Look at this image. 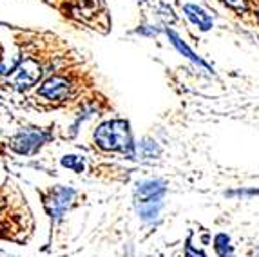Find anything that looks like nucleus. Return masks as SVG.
I'll return each instance as SVG.
<instances>
[{"instance_id":"1","label":"nucleus","mask_w":259,"mask_h":257,"mask_svg":"<svg viewBox=\"0 0 259 257\" xmlns=\"http://www.w3.org/2000/svg\"><path fill=\"white\" fill-rule=\"evenodd\" d=\"M95 140L100 149L121 150V152L133 154V140H131L129 123L123 120H114L100 125L95 133Z\"/></svg>"},{"instance_id":"2","label":"nucleus","mask_w":259,"mask_h":257,"mask_svg":"<svg viewBox=\"0 0 259 257\" xmlns=\"http://www.w3.org/2000/svg\"><path fill=\"white\" fill-rule=\"evenodd\" d=\"M46 140H48L46 133L36 131V128H27V131H22L20 134H17L11 140V149L18 154H33L42 147Z\"/></svg>"},{"instance_id":"3","label":"nucleus","mask_w":259,"mask_h":257,"mask_svg":"<svg viewBox=\"0 0 259 257\" xmlns=\"http://www.w3.org/2000/svg\"><path fill=\"white\" fill-rule=\"evenodd\" d=\"M74 197V190L69 187H55V189L49 192L48 199H46V208H48L49 216H51L55 221L64 216V212L69 208L71 201Z\"/></svg>"},{"instance_id":"4","label":"nucleus","mask_w":259,"mask_h":257,"mask_svg":"<svg viewBox=\"0 0 259 257\" xmlns=\"http://www.w3.org/2000/svg\"><path fill=\"white\" fill-rule=\"evenodd\" d=\"M40 76H42V69H40L38 62H35L33 58H26L20 62L18 67H15L13 81L18 89H27V87L35 85Z\"/></svg>"},{"instance_id":"5","label":"nucleus","mask_w":259,"mask_h":257,"mask_svg":"<svg viewBox=\"0 0 259 257\" xmlns=\"http://www.w3.org/2000/svg\"><path fill=\"white\" fill-rule=\"evenodd\" d=\"M165 196V183L161 180H147L136 185V201L138 205L161 203Z\"/></svg>"},{"instance_id":"6","label":"nucleus","mask_w":259,"mask_h":257,"mask_svg":"<svg viewBox=\"0 0 259 257\" xmlns=\"http://www.w3.org/2000/svg\"><path fill=\"white\" fill-rule=\"evenodd\" d=\"M38 95L46 96V98H49V100H56V102H58V100H65L67 95H69V81L65 80V78L53 76L40 87Z\"/></svg>"},{"instance_id":"7","label":"nucleus","mask_w":259,"mask_h":257,"mask_svg":"<svg viewBox=\"0 0 259 257\" xmlns=\"http://www.w3.org/2000/svg\"><path fill=\"white\" fill-rule=\"evenodd\" d=\"M183 13H185L190 20L194 22L196 26H198L201 31H208V29H212V26H214V22H212L210 15L205 13V9H201L199 6H196V4L183 6Z\"/></svg>"},{"instance_id":"8","label":"nucleus","mask_w":259,"mask_h":257,"mask_svg":"<svg viewBox=\"0 0 259 257\" xmlns=\"http://www.w3.org/2000/svg\"><path fill=\"white\" fill-rule=\"evenodd\" d=\"M167 34H168V38L172 40V46L178 49V51L182 53V55H185L187 58H190V60H192V62H196V64H198V65H201V67L208 69V65L205 64V62L201 60V58H199V56H196V53L192 51V49H190L189 46H187V44L183 42V40L180 38V36H178L176 33H174V31H167ZM208 71H210V69H208Z\"/></svg>"},{"instance_id":"9","label":"nucleus","mask_w":259,"mask_h":257,"mask_svg":"<svg viewBox=\"0 0 259 257\" xmlns=\"http://www.w3.org/2000/svg\"><path fill=\"white\" fill-rule=\"evenodd\" d=\"M214 244H216V252H218V255H220V257H230V255H232L230 237L227 236V234H220V236H216Z\"/></svg>"},{"instance_id":"10","label":"nucleus","mask_w":259,"mask_h":257,"mask_svg":"<svg viewBox=\"0 0 259 257\" xmlns=\"http://www.w3.org/2000/svg\"><path fill=\"white\" fill-rule=\"evenodd\" d=\"M161 208V203H147V205H138V214L145 221H152L158 216Z\"/></svg>"},{"instance_id":"11","label":"nucleus","mask_w":259,"mask_h":257,"mask_svg":"<svg viewBox=\"0 0 259 257\" xmlns=\"http://www.w3.org/2000/svg\"><path fill=\"white\" fill-rule=\"evenodd\" d=\"M62 167H67L74 172H83V159L78 156H64L62 158Z\"/></svg>"},{"instance_id":"12","label":"nucleus","mask_w":259,"mask_h":257,"mask_svg":"<svg viewBox=\"0 0 259 257\" xmlns=\"http://www.w3.org/2000/svg\"><path fill=\"white\" fill-rule=\"evenodd\" d=\"M140 149H142V156H145V158H152V156L160 154V147L156 145L154 142H151V140H145L140 145Z\"/></svg>"},{"instance_id":"13","label":"nucleus","mask_w":259,"mask_h":257,"mask_svg":"<svg viewBox=\"0 0 259 257\" xmlns=\"http://www.w3.org/2000/svg\"><path fill=\"white\" fill-rule=\"evenodd\" d=\"M223 4L232 9H238V11H245L246 9V0H223Z\"/></svg>"},{"instance_id":"14","label":"nucleus","mask_w":259,"mask_h":257,"mask_svg":"<svg viewBox=\"0 0 259 257\" xmlns=\"http://www.w3.org/2000/svg\"><path fill=\"white\" fill-rule=\"evenodd\" d=\"M187 257H205V253H201V252H196L194 248H192V244H187Z\"/></svg>"},{"instance_id":"15","label":"nucleus","mask_w":259,"mask_h":257,"mask_svg":"<svg viewBox=\"0 0 259 257\" xmlns=\"http://www.w3.org/2000/svg\"><path fill=\"white\" fill-rule=\"evenodd\" d=\"M257 18H259V15H257Z\"/></svg>"},{"instance_id":"16","label":"nucleus","mask_w":259,"mask_h":257,"mask_svg":"<svg viewBox=\"0 0 259 257\" xmlns=\"http://www.w3.org/2000/svg\"><path fill=\"white\" fill-rule=\"evenodd\" d=\"M257 257H259V255H257Z\"/></svg>"}]
</instances>
